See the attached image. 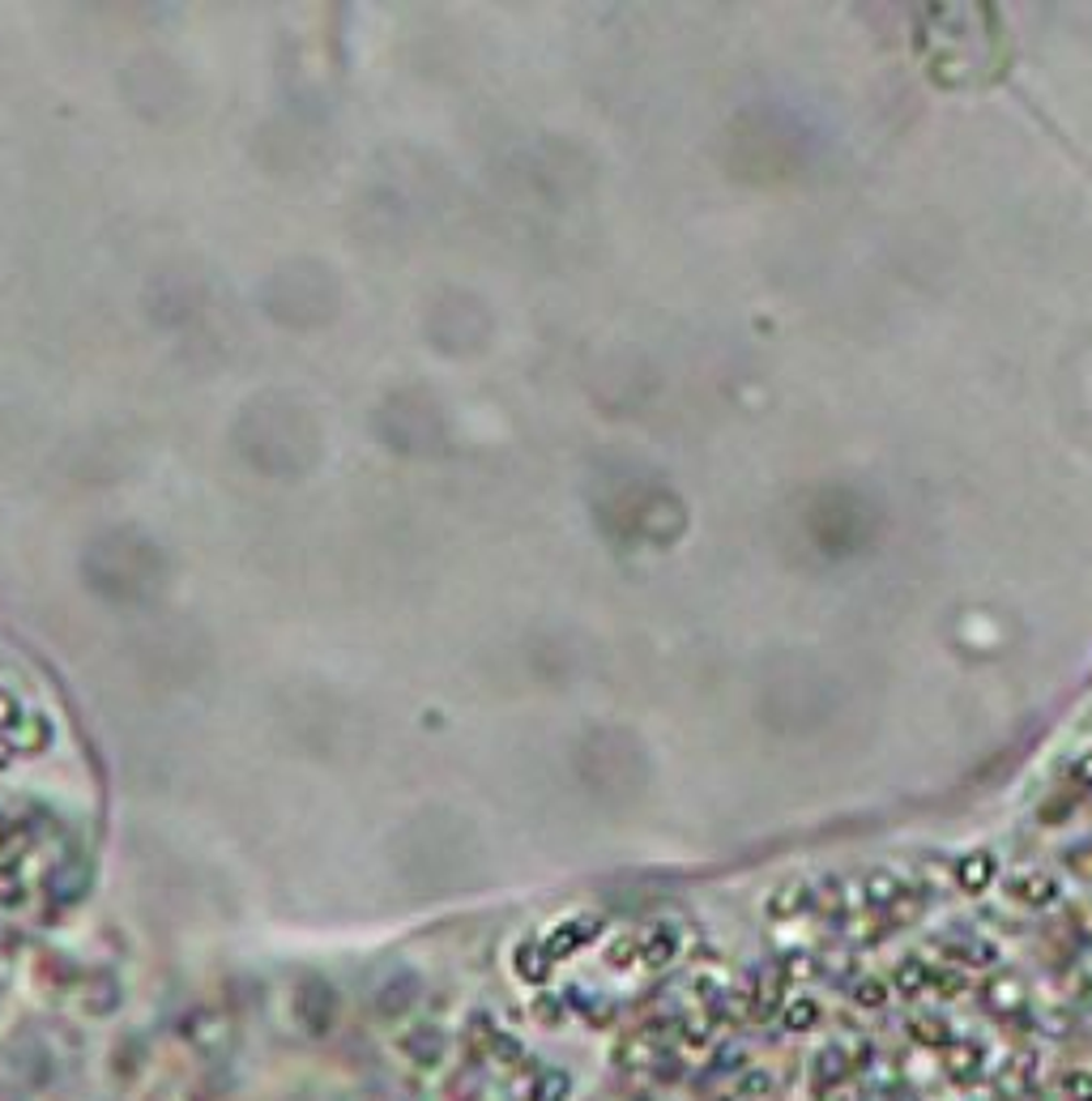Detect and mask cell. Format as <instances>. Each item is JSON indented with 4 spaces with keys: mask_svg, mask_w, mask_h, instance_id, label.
Listing matches in <instances>:
<instances>
[{
    "mask_svg": "<svg viewBox=\"0 0 1092 1101\" xmlns=\"http://www.w3.org/2000/svg\"><path fill=\"white\" fill-rule=\"evenodd\" d=\"M589 918H572V922H564L559 931H550V940H546V956L550 961H568L577 947H585L593 940V927H585Z\"/></svg>",
    "mask_w": 1092,
    "mask_h": 1101,
    "instance_id": "277c9868",
    "label": "cell"
},
{
    "mask_svg": "<svg viewBox=\"0 0 1092 1101\" xmlns=\"http://www.w3.org/2000/svg\"><path fill=\"white\" fill-rule=\"evenodd\" d=\"M636 956L649 965V969H666L674 956H679V931L674 927H649L645 935H640V947H636Z\"/></svg>",
    "mask_w": 1092,
    "mask_h": 1101,
    "instance_id": "7a4b0ae2",
    "label": "cell"
},
{
    "mask_svg": "<svg viewBox=\"0 0 1092 1101\" xmlns=\"http://www.w3.org/2000/svg\"><path fill=\"white\" fill-rule=\"evenodd\" d=\"M956 875H960V884H965L969 893H981V888L990 884V875H994V863H990L986 854H977V859H965Z\"/></svg>",
    "mask_w": 1092,
    "mask_h": 1101,
    "instance_id": "52a82bcc",
    "label": "cell"
},
{
    "mask_svg": "<svg viewBox=\"0 0 1092 1101\" xmlns=\"http://www.w3.org/2000/svg\"><path fill=\"white\" fill-rule=\"evenodd\" d=\"M926 983H931V969H926L922 961H909V965H900V969H897L900 995H922V990H926Z\"/></svg>",
    "mask_w": 1092,
    "mask_h": 1101,
    "instance_id": "ba28073f",
    "label": "cell"
},
{
    "mask_svg": "<svg viewBox=\"0 0 1092 1101\" xmlns=\"http://www.w3.org/2000/svg\"><path fill=\"white\" fill-rule=\"evenodd\" d=\"M854 999H858L862 1008H884V1003H888V986L879 983V978H862L858 990H854Z\"/></svg>",
    "mask_w": 1092,
    "mask_h": 1101,
    "instance_id": "30bf717a",
    "label": "cell"
},
{
    "mask_svg": "<svg viewBox=\"0 0 1092 1101\" xmlns=\"http://www.w3.org/2000/svg\"><path fill=\"white\" fill-rule=\"evenodd\" d=\"M572 1098V1076L564 1071V1067H555V1063H546L534 1071V1080H530V1101H568Z\"/></svg>",
    "mask_w": 1092,
    "mask_h": 1101,
    "instance_id": "3957f363",
    "label": "cell"
},
{
    "mask_svg": "<svg viewBox=\"0 0 1092 1101\" xmlns=\"http://www.w3.org/2000/svg\"><path fill=\"white\" fill-rule=\"evenodd\" d=\"M816 1101H862V1098H858V1089H854V1085H837V1089H823V1093H816Z\"/></svg>",
    "mask_w": 1092,
    "mask_h": 1101,
    "instance_id": "7c38bea8",
    "label": "cell"
},
{
    "mask_svg": "<svg viewBox=\"0 0 1092 1101\" xmlns=\"http://www.w3.org/2000/svg\"><path fill=\"white\" fill-rule=\"evenodd\" d=\"M781 1021H785L789 1033H807V1029H816V1021H819V1003L816 999H789L785 1012H781Z\"/></svg>",
    "mask_w": 1092,
    "mask_h": 1101,
    "instance_id": "8992f818",
    "label": "cell"
},
{
    "mask_svg": "<svg viewBox=\"0 0 1092 1101\" xmlns=\"http://www.w3.org/2000/svg\"><path fill=\"white\" fill-rule=\"evenodd\" d=\"M943 1071H947L956 1085H969L977 1071H981V1046H974V1042H956V1046H947Z\"/></svg>",
    "mask_w": 1092,
    "mask_h": 1101,
    "instance_id": "5b68a950",
    "label": "cell"
},
{
    "mask_svg": "<svg viewBox=\"0 0 1092 1101\" xmlns=\"http://www.w3.org/2000/svg\"><path fill=\"white\" fill-rule=\"evenodd\" d=\"M550 969H555V961H550L546 947H538L534 940H521V944L512 947V974H516V983L546 986L550 983Z\"/></svg>",
    "mask_w": 1092,
    "mask_h": 1101,
    "instance_id": "6da1fadb",
    "label": "cell"
},
{
    "mask_svg": "<svg viewBox=\"0 0 1092 1101\" xmlns=\"http://www.w3.org/2000/svg\"><path fill=\"white\" fill-rule=\"evenodd\" d=\"M1062 1089H1067V1098H1071V1101H1076V1098L1092 1101V1076H1089V1071H1076V1076H1067V1085H1062Z\"/></svg>",
    "mask_w": 1092,
    "mask_h": 1101,
    "instance_id": "8fae6325",
    "label": "cell"
},
{
    "mask_svg": "<svg viewBox=\"0 0 1092 1101\" xmlns=\"http://www.w3.org/2000/svg\"><path fill=\"white\" fill-rule=\"evenodd\" d=\"M798 909H807V893L794 888V884L781 888V893H773V901H769V913H773V918H794Z\"/></svg>",
    "mask_w": 1092,
    "mask_h": 1101,
    "instance_id": "9c48e42d",
    "label": "cell"
},
{
    "mask_svg": "<svg viewBox=\"0 0 1092 1101\" xmlns=\"http://www.w3.org/2000/svg\"><path fill=\"white\" fill-rule=\"evenodd\" d=\"M627 965H636V947H632V944H615V947H611V969H627Z\"/></svg>",
    "mask_w": 1092,
    "mask_h": 1101,
    "instance_id": "4fadbf2b",
    "label": "cell"
}]
</instances>
